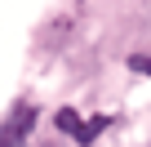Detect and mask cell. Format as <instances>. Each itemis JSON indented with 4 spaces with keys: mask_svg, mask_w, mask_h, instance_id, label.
Segmentation results:
<instances>
[{
    "mask_svg": "<svg viewBox=\"0 0 151 147\" xmlns=\"http://www.w3.org/2000/svg\"><path fill=\"white\" fill-rule=\"evenodd\" d=\"M31 120H36V112L31 107H14V116H9V134H18V138H27V129H31Z\"/></svg>",
    "mask_w": 151,
    "mask_h": 147,
    "instance_id": "cell-2",
    "label": "cell"
},
{
    "mask_svg": "<svg viewBox=\"0 0 151 147\" xmlns=\"http://www.w3.org/2000/svg\"><path fill=\"white\" fill-rule=\"evenodd\" d=\"M53 120H58V129H62V134H71L80 147H89V143L98 138V129H107V116H98V120H85L76 107H58V116H53Z\"/></svg>",
    "mask_w": 151,
    "mask_h": 147,
    "instance_id": "cell-1",
    "label": "cell"
},
{
    "mask_svg": "<svg viewBox=\"0 0 151 147\" xmlns=\"http://www.w3.org/2000/svg\"><path fill=\"white\" fill-rule=\"evenodd\" d=\"M0 147H27L18 134H9V129H0Z\"/></svg>",
    "mask_w": 151,
    "mask_h": 147,
    "instance_id": "cell-3",
    "label": "cell"
}]
</instances>
